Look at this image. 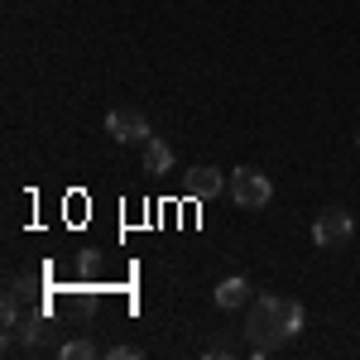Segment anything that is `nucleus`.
I'll use <instances>...</instances> for the list:
<instances>
[{
	"label": "nucleus",
	"mask_w": 360,
	"mask_h": 360,
	"mask_svg": "<svg viewBox=\"0 0 360 360\" xmlns=\"http://www.w3.org/2000/svg\"><path fill=\"white\" fill-rule=\"evenodd\" d=\"M226 193H231V202L236 207H245V212H259V207H269V197H274V183L259 173V168L240 164L231 178H226Z\"/></svg>",
	"instance_id": "2"
},
{
	"label": "nucleus",
	"mask_w": 360,
	"mask_h": 360,
	"mask_svg": "<svg viewBox=\"0 0 360 360\" xmlns=\"http://www.w3.org/2000/svg\"><path fill=\"white\" fill-rule=\"evenodd\" d=\"M77 274H82L86 283L101 278V274H106V255H101V250H82V255H77Z\"/></svg>",
	"instance_id": "10"
},
{
	"label": "nucleus",
	"mask_w": 360,
	"mask_h": 360,
	"mask_svg": "<svg viewBox=\"0 0 360 360\" xmlns=\"http://www.w3.org/2000/svg\"><path fill=\"white\" fill-rule=\"evenodd\" d=\"M15 336L25 341L29 351H34V346H63V341H58V327L49 322V312H29V317H20Z\"/></svg>",
	"instance_id": "6"
},
{
	"label": "nucleus",
	"mask_w": 360,
	"mask_h": 360,
	"mask_svg": "<svg viewBox=\"0 0 360 360\" xmlns=\"http://www.w3.org/2000/svg\"><path fill=\"white\" fill-rule=\"evenodd\" d=\"M303 322H307V312L298 298L259 293L245 307V341L255 346V356H269V351H278L283 341H293V336L303 332Z\"/></svg>",
	"instance_id": "1"
},
{
	"label": "nucleus",
	"mask_w": 360,
	"mask_h": 360,
	"mask_svg": "<svg viewBox=\"0 0 360 360\" xmlns=\"http://www.w3.org/2000/svg\"><path fill=\"white\" fill-rule=\"evenodd\" d=\"M106 360H144L135 351V346H111V351H106Z\"/></svg>",
	"instance_id": "11"
},
{
	"label": "nucleus",
	"mask_w": 360,
	"mask_h": 360,
	"mask_svg": "<svg viewBox=\"0 0 360 360\" xmlns=\"http://www.w3.org/2000/svg\"><path fill=\"white\" fill-rule=\"evenodd\" d=\"M212 298H217V307H221V312H245L250 298H255V288H250V278L231 274V278H221V283H217V293H212Z\"/></svg>",
	"instance_id": "7"
},
{
	"label": "nucleus",
	"mask_w": 360,
	"mask_h": 360,
	"mask_svg": "<svg viewBox=\"0 0 360 360\" xmlns=\"http://www.w3.org/2000/svg\"><path fill=\"white\" fill-rule=\"evenodd\" d=\"M221 193V168L212 164H197L183 173V197H193V202H207V197Z\"/></svg>",
	"instance_id": "5"
},
{
	"label": "nucleus",
	"mask_w": 360,
	"mask_h": 360,
	"mask_svg": "<svg viewBox=\"0 0 360 360\" xmlns=\"http://www.w3.org/2000/svg\"><path fill=\"white\" fill-rule=\"evenodd\" d=\"M106 135L115 144H144L149 139V120L135 106H115V111H106Z\"/></svg>",
	"instance_id": "4"
},
{
	"label": "nucleus",
	"mask_w": 360,
	"mask_h": 360,
	"mask_svg": "<svg viewBox=\"0 0 360 360\" xmlns=\"http://www.w3.org/2000/svg\"><path fill=\"white\" fill-rule=\"evenodd\" d=\"M351 236H356V217H351L346 207H322V212H317V221H312V245L341 250V245H351Z\"/></svg>",
	"instance_id": "3"
},
{
	"label": "nucleus",
	"mask_w": 360,
	"mask_h": 360,
	"mask_svg": "<svg viewBox=\"0 0 360 360\" xmlns=\"http://www.w3.org/2000/svg\"><path fill=\"white\" fill-rule=\"evenodd\" d=\"M144 168H149V173H154V178H164V173H173V144H164V139L159 135H149L144 139Z\"/></svg>",
	"instance_id": "8"
},
{
	"label": "nucleus",
	"mask_w": 360,
	"mask_h": 360,
	"mask_svg": "<svg viewBox=\"0 0 360 360\" xmlns=\"http://www.w3.org/2000/svg\"><path fill=\"white\" fill-rule=\"evenodd\" d=\"M58 356H63V360H96L101 351H96V341H91V336H77V341H63V346H58Z\"/></svg>",
	"instance_id": "9"
}]
</instances>
